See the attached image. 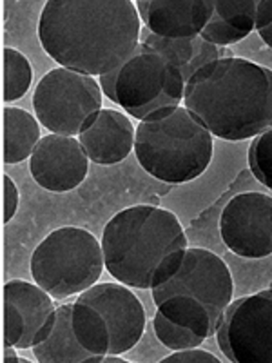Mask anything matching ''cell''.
<instances>
[{
  "label": "cell",
  "instance_id": "28",
  "mask_svg": "<svg viewBox=\"0 0 272 363\" xmlns=\"http://www.w3.org/2000/svg\"><path fill=\"white\" fill-rule=\"evenodd\" d=\"M100 363H129V362L124 358H118V354H109V356H103Z\"/></svg>",
  "mask_w": 272,
  "mask_h": 363
},
{
  "label": "cell",
  "instance_id": "5",
  "mask_svg": "<svg viewBox=\"0 0 272 363\" xmlns=\"http://www.w3.org/2000/svg\"><path fill=\"white\" fill-rule=\"evenodd\" d=\"M135 153L151 177L167 184H186L209 167L212 135L187 108H165L138 124Z\"/></svg>",
  "mask_w": 272,
  "mask_h": 363
},
{
  "label": "cell",
  "instance_id": "18",
  "mask_svg": "<svg viewBox=\"0 0 272 363\" xmlns=\"http://www.w3.org/2000/svg\"><path fill=\"white\" fill-rule=\"evenodd\" d=\"M256 0H215V9L202 37L225 48L251 35L256 28Z\"/></svg>",
  "mask_w": 272,
  "mask_h": 363
},
{
  "label": "cell",
  "instance_id": "15",
  "mask_svg": "<svg viewBox=\"0 0 272 363\" xmlns=\"http://www.w3.org/2000/svg\"><path fill=\"white\" fill-rule=\"evenodd\" d=\"M136 131L131 120L115 109H102L84 125L79 140L95 164L113 165L125 160L135 149Z\"/></svg>",
  "mask_w": 272,
  "mask_h": 363
},
{
  "label": "cell",
  "instance_id": "11",
  "mask_svg": "<svg viewBox=\"0 0 272 363\" xmlns=\"http://www.w3.org/2000/svg\"><path fill=\"white\" fill-rule=\"evenodd\" d=\"M223 244L242 258L272 255V196L258 191L236 194L220 216Z\"/></svg>",
  "mask_w": 272,
  "mask_h": 363
},
{
  "label": "cell",
  "instance_id": "23",
  "mask_svg": "<svg viewBox=\"0 0 272 363\" xmlns=\"http://www.w3.org/2000/svg\"><path fill=\"white\" fill-rule=\"evenodd\" d=\"M220 363L222 359L215 356L209 351H202L198 347L193 349H183V351H176L174 354L167 356L162 359V363Z\"/></svg>",
  "mask_w": 272,
  "mask_h": 363
},
{
  "label": "cell",
  "instance_id": "3",
  "mask_svg": "<svg viewBox=\"0 0 272 363\" xmlns=\"http://www.w3.org/2000/svg\"><path fill=\"white\" fill-rule=\"evenodd\" d=\"M102 251L106 269L115 280L135 289H153L180 267L187 236L171 211L132 206L106 223Z\"/></svg>",
  "mask_w": 272,
  "mask_h": 363
},
{
  "label": "cell",
  "instance_id": "17",
  "mask_svg": "<svg viewBox=\"0 0 272 363\" xmlns=\"http://www.w3.org/2000/svg\"><path fill=\"white\" fill-rule=\"evenodd\" d=\"M33 356L40 363H96L93 354L79 342L73 327V303L57 307V318L50 336L33 347Z\"/></svg>",
  "mask_w": 272,
  "mask_h": 363
},
{
  "label": "cell",
  "instance_id": "14",
  "mask_svg": "<svg viewBox=\"0 0 272 363\" xmlns=\"http://www.w3.org/2000/svg\"><path fill=\"white\" fill-rule=\"evenodd\" d=\"M149 33L164 38H193L202 35L215 9V0H138Z\"/></svg>",
  "mask_w": 272,
  "mask_h": 363
},
{
  "label": "cell",
  "instance_id": "26",
  "mask_svg": "<svg viewBox=\"0 0 272 363\" xmlns=\"http://www.w3.org/2000/svg\"><path fill=\"white\" fill-rule=\"evenodd\" d=\"M258 33H260L261 40H264L265 44H267L268 48H271V50H272V22H271V24L265 26V28L258 29Z\"/></svg>",
  "mask_w": 272,
  "mask_h": 363
},
{
  "label": "cell",
  "instance_id": "19",
  "mask_svg": "<svg viewBox=\"0 0 272 363\" xmlns=\"http://www.w3.org/2000/svg\"><path fill=\"white\" fill-rule=\"evenodd\" d=\"M38 142V120L21 108H4V164H18L31 157Z\"/></svg>",
  "mask_w": 272,
  "mask_h": 363
},
{
  "label": "cell",
  "instance_id": "27",
  "mask_svg": "<svg viewBox=\"0 0 272 363\" xmlns=\"http://www.w3.org/2000/svg\"><path fill=\"white\" fill-rule=\"evenodd\" d=\"M2 362H24V359L17 358V352L13 351V345H4V358H2Z\"/></svg>",
  "mask_w": 272,
  "mask_h": 363
},
{
  "label": "cell",
  "instance_id": "21",
  "mask_svg": "<svg viewBox=\"0 0 272 363\" xmlns=\"http://www.w3.org/2000/svg\"><path fill=\"white\" fill-rule=\"evenodd\" d=\"M153 325L158 340H160L167 349H171V351H183V349L200 347L203 343V340H205L203 336L196 335L194 330L171 322L169 318L165 316V314H162L160 311L154 314Z\"/></svg>",
  "mask_w": 272,
  "mask_h": 363
},
{
  "label": "cell",
  "instance_id": "8",
  "mask_svg": "<svg viewBox=\"0 0 272 363\" xmlns=\"http://www.w3.org/2000/svg\"><path fill=\"white\" fill-rule=\"evenodd\" d=\"M102 242L82 227H60L45 236L31 255L35 284L53 298L84 293L102 277Z\"/></svg>",
  "mask_w": 272,
  "mask_h": 363
},
{
  "label": "cell",
  "instance_id": "22",
  "mask_svg": "<svg viewBox=\"0 0 272 363\" xmlns=\"http://www.w3.org/2000/svg\"><path fill=\"white\" fill-rule=\"evenodd\" d=\"M249 169L261 186L272 191V128L251 142Z\"/></svg>",
  "mask_w": 272,
  "mask_h": 363
},
{
  "label": "cell",
  "instance_id": "12",
  "mask_svg": "<svg viewBox=\"0 0 272 363\" xmlns=\"http://www.w3.org/2000/svg\"><path fill=\"white\" fill-rule=\"evenodd\" d=\"M55 318L53 296L40 285L26 280L4 285V345L33 349L50 336Z\"/></svg>",
  "mask_w": 272,
  "mask_h": 363
},
{
  "label": "cell",
  "instance_id": "10",
  "mask_svg": "<svg viewBox=\"0 0 272 363\" xmlns=\"http://www.w3.org/2000/svg\"><path fill=\"white\" fill-rule=\"evenodd\" d=\"M216 342L229 362L272 363V289L232 301L223 313Z\"/></svg>",
  "mask_w": 272,
  "mask_h": 363
},
{
  "label": "cell",
  "instance_id": "24",
  "mask_svg": "<svg viewBox=\"0 0 272 363\" xmlns=\"http://www.w3.org/2000/svg\"><path fill=\"white\" fill-rule=\"evenodd\" d=\"M2 186H4V223H8L17 213L18 189L8 174L2 177Z\"/></svg>",
  "mask_w": 272,
  "mask_h": 363
},
{
  "label": "cell",
  "instance_id": "4",
  "mask_svg": "<svg viewBox=\"0 0 272 363\" xmlns=\"http://www.w3.org/2000/svg\"><path fill=\"white\" fill-rule=\"evenodd\" d=\"M151 291L158 311L171 322L210 338L232 303L234 284L218 255L209 249L187 247L173 277Z\"/></svg>",
  "mask_w": 272,
  "mask_h": 363
},
{
  "label": "cell",
  "instance_id": "9",
  "mask_svg": "<svg viewBox=\"0 0 272 363\" xmlns=\"http://www.w3.org/2000/svg\"><path fill=\"white\" fill-rule=\"evenodd\" d=\"M102 93L89 74L55 67L42 77L35 89V115L55 135H80L89 118L102 111Z\"/></svg>",
  "mask_w": 272,
  "mask_h": 363
},
{
  "label": "cell",
  "instance_id": "1",
  "mask_svg": "<svg viewBox=\"0 0 272 363\" xmlns=\"http://www.w3.org/2000/svg\"><path fill=\"white\" fill-rule=\"evenodd\" d=\"M38 38L66 69L102 77L140 44V17L131 0H50Z\"/></svg>",
  "mask_w": 272,
  "mask_h": 363
},
{
  "label": "cell",
  "instance_id": "16",
  "mask_svg": "<svg viewBox=\"0 0 272 363\" xmlns=\"http://www.w3.org/2000/svg\"><path fill=\"white\" fill-rule=\"evenodd\" d=\"M142 42L167 58L180 71L186 84L207 64L223 58V51H225L223 48L207 42L202 35L193 38H164L147 31Z\"/></svg>",
  "mask_w": 272,
  "mask_h": 363
},
{
  "label": "cell",
  "instance_id": "2",
  "mask_svg": "<svg viewBox=\"0 0 272 363\" xmlns=\"http://www.w3.org/2000/svg\"><path fill=\"white\" fill-rule=\"evenodd\" d=\"M183 102L216 138H256L272 128V69L247 58L223 57L186 84Z\"/></svg>",
  "mask_w": 272,
  "mask_h": 363
},
{
  "label": "cell",
  "instance_id": "6",
  "mask_svg": "<svg viewBox=\"0 0 272 363\" xmlns=\"http://www.w3.org/2000/svg\"><path fill=\"white\" fill-rule=\"evenodd\" d=\"M142 301L124 284H95L73 303V327L79 342L98 356L124 354L145 330Z\"/></svg>",
  "mask_w": 272,
  "mask_h": 363
},
{
  "label": "cell",
  "instance_id": "25",
  "mask_svg": "<svg viewBox=\"0 0 272 363\" xmlns=\"http://www.w3.org/2000/svg\"><path fill=\"white\" fill-rule=\"evenodd\" d=\"M272 22V0H260L256 6V29L265 28Z\"/></svg>",
  "mask_w": 272,
  "mask_h": 363
},
{
  "label": "cell",
  "instance_id": "7",
  "mask_svg": "<svg viewBox=\"0 0 272 363\" xmlns=\"http://www.w3.org/2000/svg\"><path fill=\"white\" fill-rule=\"evenodd\" d=\"M103 95L142 122L183 102L186 80L160 53L140 42L113 71L98 77Z\"/></svg>",
  "mask_w": 272,
  "mask_h": 363
},
{
  "label": "cell",
  "instance_id": "20",
  "mask_svg": "<svg viewBox=\"0 0 272 363\" xmlns=\"http://www.w3.org/2000/svg\"><path fill=\"white\" fill-rule=\"evenodd\" d=\"M33 82V67L21 51L4 50V100L13 102L28 93Z\"/></svg>",
  "mask_w": 272,
  "mask_h": 363
},
{
  "label": "cell",
  "instance_id": "13",
  "mask_svg": "<svg viewBox=\"0 0 272 363\" xmlns=\"http://www.w3.org/2000/svg\"><path fill=\"white\" fill-rule=\"evenodd\" d=\"M29 171L38 186L53 193L79 187L89 171V157L80 140L66 135L42 136L35 147Z\"/></svg>",
  "mask_w": 272,
  "mask_h": 363
}]
</instances>
